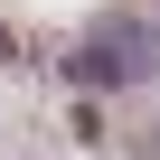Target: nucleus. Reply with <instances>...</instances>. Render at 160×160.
Masks as SVG:
<instances>
[{
	"label": "nucleus",
	"mask_w": 160,
	"mask_h": 160,
	"mask_svg": "<svg viewBox=\"0 0 160 160\" xmlns=\"http://www.w3.org/2000/svg\"><path fill=\"white\" fill-rule=\"evenodd\" d=\"M0 47H10V38H0Z\"/></svg>",
	"instance_id": "f257e3e1"
}]
</instances>
